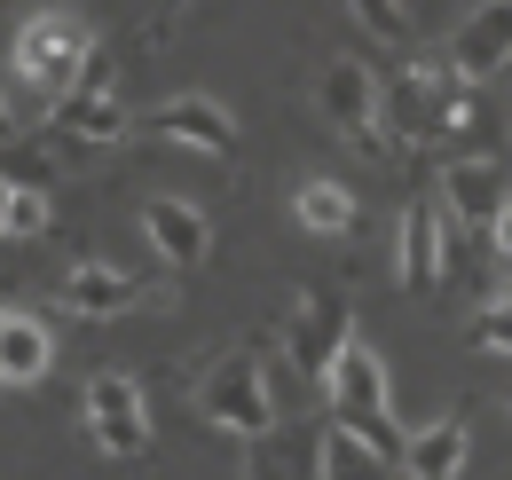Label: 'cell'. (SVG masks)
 <instances>
[{
	"mask_svg": "<svg viewBox=\"0 0 512 480\" xmlns=\"http://www.w3.org/2000/svg\"><path fill=\"white\" fill-rule=\"evenodd\" d=\"M87 63H95L87 24H79L71 8H40V16H24V24H16V48H8V87H16V103L32 95L40 111H56V103H71V87L87 79Z\"/></svg>",
	"mask_w": 512,
	"mask_h": 480,
	"instance_id": "obj_1",
	"label": "cell"
},
{
	"mask_svg": "<svg viewBox=\"0 0 512 480\" xmlns=\"http://www.w3.org/2000/svg\"><path fill=\"white\" fill-rule=\"evenodd\" d=\"M323 402H331V425H355L363 441H379L386 457H410V433H394V394H386V362L347 339V355L331 362L323 378Z\"/></svg>",
	"mask_w": 512,
	"mask_h": 480,
	"instance_id": "obj_2",
	"label": "cell"
},
{
	"mask_svg": "<svg viewBox=\"0 0 512 480\" xmlns=\"http://www.w3.org/2000/svg\"><path fill=\"white\" fill-rule=\"evenodd\" d=\"M197 410H205V418L221 425V433H245V441L276 433L284 402H276L268 355H260V347H237V355H221L213 370H205V386H197Z\"/></svg>",
	"mask_w": 512,
	"mask_h": 480,
	"instance_id": "obj_3",
	"label": "cell"
},
{
	"mask_svg": "<svg viewBox=\"0 0 512 480\" xmlns=\"http://www.w3.org/2000/svg\"><path fill=\"white\" fill-rule=\"evenodd\" d=\"M347 339H355L347 300H339L331 284H308V292L292 300V315H284V362H292V378L323 386V378H331V362L347 355Z\"/></svg>",
	"mask_w": 512,
	"mask_h": 480,
	"instance_id": "obj_4",
	"label": "cell"
},
{
	"mask_svg": "<svg viewBox=\"0 0 512 480\" xmlns=\"http://www.w3.org/2000/svg\"><path fill=\"white\" fill-rule=\"evenodd\" d=\"M379 103H386V79H371V63H355V56H331V63H323L316 111L339 126V134H355L371 158H394V142H386V126H379Z\"/></svg>",
	"mask_w": 512,
	"mask_h": 480,
	"instance_id": "obj_5",
	"label": "cell"
},
{
	"mask_svg": "<svg viewBox=\"0 0 512 480\" xmlns=\"http://www.w3.org/2000/svg\"><path fill=\"white\" fill-rule=\"evenodd\" d=\"M87 433H95V449L119 457V465H134V457L150 449V410H142V386H134L127 370H95V378H87Z\"/></svg>",
	"mask_w": 512,
	"mask_h": 480,
	"instance_id": "obj_6",
	"label": "cell"
},
{
	"mask_svg": "<svg viewBox=\"0 0 512 480\" xmlns=\"http://www.w3.org/2000/svg\"><path fill=\"white\" fill-rule=\"evenodd\" d=\"M449 205L442 197H418L410 213H402V229H394V276L410 284V292H434L449 276Z\"/></svg>",
	"mask_w": 512,
	"mask_h": 480,
	"instance_id": "obj_7",
	"label": "cell"
},
{
	"mask_svg": "<svg viewBox=\"0 0 512 480\" xmlns=\"http://www.w3.org/2000/svg\"><path fill=\"white\" fill-rule=\"evenodd\" d=\"M48 126L64 134V142H119L127 134V103H119V87H111V56L95 48V63H87V79L71 87V103H56L48 111Z\"/></svg>",
	"mask_w": 512,
	"mask_h": 480,
	"instance_id": "obj_8",
	"label": "cell"
},
{
	"mask_svg": "<svg viewBox=\"0 0 512 480\" xmlns=\"http://www.w3.org/2000/svg\"><path fill=\"white\" fill-rule=\"evenodd\" d=\"M386 142H442V87H434V56H418L410 71L386 79V103H379Z\"/></svg>",
	"mask_w": 512,
	"mask_h": 480,
	"instance_id": "obj_9",
	"label": "cell"
},
{
	"mask_svg": "<svg viewBox=\"0 0 512 480\" xmlns=\"http://www.w3.org/2000/svg\"><path fill=\"white\" fill-rule=\"evenodd\" d=\"M442 205H449L457 229H497L505 205H512V189H505V174H497L489 158H449L442 166Z\"/></svg>",
	"mask_w": 512,
	"mask_h": 480,
	"instance_id": "obj_10",
	"label": "cell"
},
{
	"mask_svg": "<svg viewBox=\"0 0 512 480\" xmlns=\"http://www.w3.org/2000/svg\"><path fill=\"white\" fill-rule=\"evenodd\" d=\"M142 237H150V252H158L166 268H197V260L213 252V221L197 213L190 197H150V205H142Z\"/></svg>",
	"mask_w": 512,
	"mask_h": 480,
	"instance_id": "obj_11",
	"label": "cell"
},
{
	"mask_svg": "<svg viewBox=\"0 0 512 480\" xmlns=\"http://www.w3.org/2000/svg\"><path fill=\"white\" fill-rule=\"evenodd\" d=\"M150 126L166 134V142H182V150H205V158H229L237 150V119L213 103V95H174V103H158Z\"/></svg>",
	"mask_w": 512,
	"mask_h": 480,
	"instance_id": "obj_12",
	"label": "cell"
},
{
	"mask_svg": "<svg viewBox=\"0 0 512 480\" xmlns=\"http://www.w3.org/2000/svg\"><path fill=\"white\" fill-rule=\"evenodd\" d=\"M449 56L465 79H505L512 71V0H489V8H473L465 24H457V40H449Z\"/></svg>",
	"mask_w": 512,
	"mask_h": 480,
	"instance_id": "obj_13",
	"label": "cell"
},
{
	"mask_svg": "<svg viewBox=\"0 0 512 480\" xmlns=\"http://www.w3.org/2000/svg\"><path fill=\"white\" fill-rule=\"evenodd\" d=\"M316 480H410V465L386 457L379 441H363L355 425H323L316 433Z\"/></svg>",
	"mask_w": 512,
	"mask_h": 480,
	"instance_id": "obj_14",
	"label": "cell"
},
{
	"mask_svg": "<svg viewBox=\"0 0 512 480\" xmlns=\"http://www.w3.org/2000/svg\"><path fill=\"white\" fill-rule=\"evenodd\" d=\"M142 292H150V276L103 268V260H79V268H71L64 284H56V300H64L71 315H95V323H103V315H127V307L142 300Z\"/></svg>",
	"mask_w": 512,
	"mask_h": 480,
	"instance_id": "obj_15",
	"label": "cell"
},
{
	"mask_svg": "<svg viewBox=\"0 0 512 480\" xmlns=\"http://www.w3.org/2000/svg\"><path fill=\"white\" fill-rule=\"evenodd\" d=\"M48 362H56V339H48V323L32 315V307H8L0 315V386H40L48 378Z\"/></svg>",
	"mask_w": 512,
	"mask_h": 480,
	"instance_id": "obj_16",
	"label": "cell"
},
{
	"mask_svg": "<svg viewBox=\"0 0 512 480\" xmlns=\"http://www.w3.org/2000/svg\"><path fill=\"white\" fill-rule=\"evenodd\" d=\"M465 457H473V433H465V418H434L426 433H410V480H457L465 473Z\"/></svg>",
	"mask_w": 512,
	"mask_h": 480,
	"instance_id": "obj_17",
	"label": "cell"
},
{
	"mask_svg": "<svg viewBox=\"0 0 512 480\" xmlns=\"http://www.w3.org/2000/svg\"><path fill=\"white\" fill-rule=\"evenodd\" d=\"M292 213H300L308 237H347V229H355V189L331 181V174H308L292 189Z\"/></svg>",
	"mask_w": 512,
	"mask_h": 480,
	"instance_id": "obj_18",
	"label": "cell"
},
{
	"mask_svg": "<svg viewBox=\"0 0 512 480\" xmlns=\"http://www.w3.org/2000/svg\"><path fill=\"white\" fill-rule=\"evenodd\" d=\"M40 229H48V189H40V181H8V189H0V237L32 244Z\"/></svg>",
	"mask_w": 512,
	"mask_h": 480,
	"instance_id": "obj_19",
	"label": "cell"
},
{
	"mask_svg": "<svg viewBox=\"0 0 512 480\" xmlns=\"http://www.w3.org/2000/svg\"><path fill=\"white\" fill-rule=\"evenodd\" d=\"M347 16H355L371 40H386V48L410 40V8H402V0H347Z\"/></svg>",
	"mask_w": 512,
	"mask_h": 480,
	"instance_id": "obj_20",
	"label": "cell"
},
{
	"mask_svg": "<svg viewBox=\"0 0 512 480\" xmlns=\"http://www.w3.org/2000/svg\"><path fill=\"white\" fill-rule=\"evenodd\" d=\"M473 347H489V355H512V300L497 292V300L473 315Z\"/></svg>",
	"mask_w": 512,
	"mask_h": 480,
	"instance_id": "obj_21",
	"label": "cell"
},
{
	"mask_svg": "<svg viewBox=\"0 0 512 480\" xmlns=\"http://www.w3.org/2000/svg\"><path fill=\"white\" fill-rule=\"evenodd\" d=\"M489 237H497V260H505V268H512V205H505V221H497Z\"/></svg>",
	"mask_w": 512,
	"mask_h": 480,
	"instance_id": "obj_22",
	"label": "cell"
},
{
	"mask_svg": "<svg viewBox=\"0 0 512 480\" xmlns=\"http://www.w3.org/2000/svg\"><path fill=\"white\" fill-rule=\"evenodd\" d=\"M505 300H512V268H505Z\"/></svg>",
	"mask_w": 512,
	"mask_h": 480,
	"instance_id": "obj_23",
	"label": "cell"
},
{
	"mask_svg": "<svg viewBox=\"0 0 512 480\" xmlns=\"http://www.w3.org/2000/svg\"><path fill=\"white\" fill-rule=\"evenodd\" d=\"M473 8H489V0H473Z\"/></svg>",
	"mask_w": 512,
	"mask_h": 480,
	"instance_id": "obj_24",
	"label": "cell"
},
{
	"mask_svg": "<svg viewBox=\"0 0 512 480\" xmlns=\"http://www.w3.org/2000/svg\"><path fill=\"white\" fill-rule=\"evenodd\" d=\"M174 8H182V0H174Z\"/></svg>",
	"mask_w": 512,
	"mask_h": 480,
	"instance_id": "obj_25",
	"label": "cell"
},
{
	"mask_svg": "<svg viewBox=\"0 0 512 480\" xmlns=\"http://www.w3.org/2000/svg\"><path fill=\"white\" fill-rule=\"evenodd\" d=\"M505 79H512V71H505Z\"/></svg>",
	"mask_w": 512,
	"mask_h": 480,
	"instance_id": "obj_26",
	"label": "cell"
}]
</instances>
